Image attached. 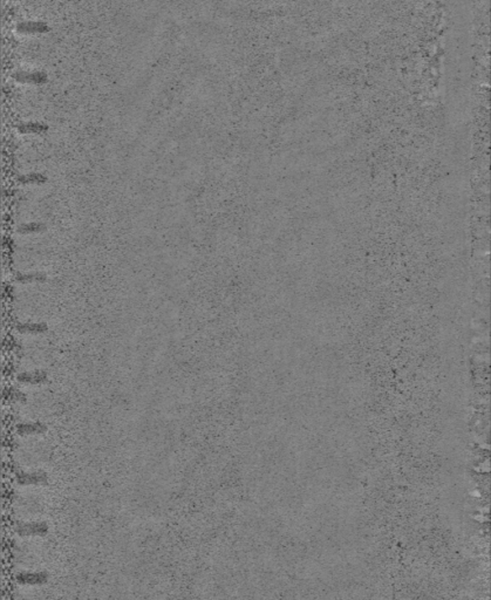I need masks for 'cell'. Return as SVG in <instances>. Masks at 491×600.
Returning a JSON list of instances; mask_svg holds the SVG:
<instances>
[{
  "label": "cell",
  "mask_w": 491,
  "mask_h": 600,
  "mask_svg": "<svg viewBox=\"0 0 491 600\" xmlns=\"http://www.w3.org/2000/svg\"><path fill=\"white\" fill-rule=\"evenodd\" d=\"M17 129L22 134H44L48 130V125L39 122H27L19 125Z\"/></svg>",
  "instance_id": "cell-8"
},
{
  "label": "cell",
  "mask_w": 491,
  "mask_h": 600,
  "mask_svg": "<svg viewBox=\"0 0 491 600\" xmlns=\"http://www.w3.org/2000/svg\"><path fill=\"white\" fill-rule=\"evenodd\" d=\"M18 381L25 385H33V386H40L45 385L48 381L47 374L43 371H34V372H25L18 375Z\"/></svg>",
  "instance_id": "cell-5"
},
{
  "label": "cell",
  "mask_w": 491,
  "mask_h": 600,
  "mask_svg": "<svg viewBox=\"0 0 491 600\" xmlns=\"http://www.w3.org/2000/svg\"><path fill=\"white\" fill-rule=\"evenodd\" d=\"M16 280L18 283H23V284H28V283H43V281L46 280V277H45L44 275L40 274H33V275H16Z\"/></svg>",
  "instance_id": "cell-12"
},
{
  "label": "cell",
  "mask_w": 491,
  "mask_h": 600,
  "mask_svg": "<svg viewBox=\"0 0 491 600\" xmlns=\"http://www.w3.org/2000/svg\"><path fill=\"white\" fill-rule=\"evenodd\" d=\"M48 579L46 572H22L16 577V580L22 585H43Z\"/></svg>",
  "instance_id": "cell-4"
},
{
  "label": "cell",
  "mask_w": 491,
  "mask_h": 600,
  "mask_svg": "<svg viewBox=\"0 0 491 600\" xmlns=\"http://www.w3.org/2000/svg\"><path fill=\"white\" fill-rule=\"evenodd\" d=\"M17 331L20 333H25V334H41L48 331V326L46 324H18Z\"/></svg>",
  "instance_id": "cell-9"
},
{
  "label": "cell",
  "mask_w": 491,
  "mask_h": 600,
  "mask_svg": "<svg viewBox=\"0 0 491 600\" xmlns=\"http://www.w3.org/2000/svg\"><path fill=\"white\" fill-rule=\"evenodd\" d=\"M47 181V177L43 174H31V175H24L18 177V182L22 184H44Z\"/></svg>",
  "instance_id": "cell-11"
},
{
  "label": "cell",
  "mask_w": 491,
  "mask_h": 600,
  "mask_svg": "<svg viewBox=\"0 0 491 600\" xmlns=\"http://www.w3.org/2000/svg\"><path fill=\"white\" fill-rule=\"evenodd\" d=\"M45 229H46V227H45L44 224L31 223V224L22 225V226L18 227V232L19 233H37V232H41V231H44Z\"/></svg>",
  "instance_id": "cell-13"
},
{
  "label": "cell",
  "mask_w": 491,
  "mask_h": 600,
  "mask_svg": "<svg viewBox=\"0 0 491 600\" xmlns=\"http://www.w3.org/2000/svg\"><path fill=\"white\" fill-rule=\"evenodd\" d=\"M12 77H13L17 82L23 83V85L41 86L48 82L47 74L44 73V72L20 71L16 72V73L12 75Z\"/></svg>",
  "instance_id": "cell-1"
},
{
  "label": "cell",
  "mask_w": 491,
  "mask_h": 600,
  "mask_svg": "<svg viewBox=\"0 0 491 600\" xmlns=\"http://www.w3.org/2000/svg\"><path fill=\"white\" fill-rule=\"evenodd\" d=\"M46 431L47 427L43 422H28V424H20L17 425V433L22 436L39 435L46 433Z\"/></svg>",
  "instance_id": "cell-7"
},
{
  "label": "cell",
  "mask_w": 491,
  "mask_h": 600,
  "mask_svg": "<svg viewBox=\"0 0 491 600\" xmlns=\"http://www.w3.org/2000/svg\"><path fill=\"white\" fill-rule=\"evenodd\" d=\"M17 482L20 485H45L48 483V477L44 473H24L16 475Z\"/></svg>",
  "instance_id": "cell-3"
},
{
  "label": "cell",
  "mask_w": 491,
  "mask_h": 600,
  "mask_svg": "<svg viewBox=\"0 0 491 600\" xmlns=\"http://www.w3.org/2000/svg\"><path fill=\"white\" fill-rule=\"evenodd\" d=\"M4 400L10 403H25L27 401L26 394L17 388H5L2 392Z\"/></svg>",
  "instance_id": "cell-10"
},
{
  "label": "cell",
  "mask_w": 491,
  "mask_h": 600,
  "mask_svg": "<svg viewBox=\"0 0 491 600\" xmlns=\"http://www.w3.org/2000/svg\"><path fill=\"white\" fill-rule=\"evenodd\" d=\"M17 31L23 34H44L51 31V27L43 22H25L17 26Z\"/></svg>",
  "instance_id": "cell-6"
},
{
  "label": "cell",
  "mask_w": 491,
  "mask_h": 600,
  "mask_svg": "<svg viewBox=\"0 0 491 600\" xmlns=\"http://www.w3.org/2000/svg\"><path fill=\"white\" fill-rule=\"evenodd\" d=\"M16 531L18 535L23 537L46 536L50 531V526L45 522H32V523L18 524Z\"/></svg>",
  "instance_id": "cell-2"
}]
</instances>
